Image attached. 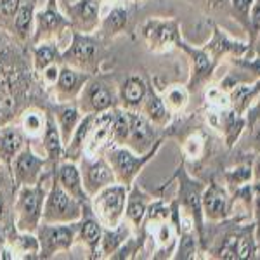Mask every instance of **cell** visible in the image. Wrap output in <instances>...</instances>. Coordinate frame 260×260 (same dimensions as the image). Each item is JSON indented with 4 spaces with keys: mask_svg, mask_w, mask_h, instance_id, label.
Listing matches in <instances>:
<instances>
[{
    "mask_svg": "<svg viewBox=\"0 0 260 260\" xmlns=\"http://www.w3.org/2000/svg\"><path fill=\"white\" fill-rule=\"evenodd\" d=\"M212 125L220 130V134L224 136L225 146L231 149L236 146V142L240 141L243 132L246 130V116L240 115L238 111H234L231 106L220 108V110H212Z\"/></svg>",
    "mask_w": 260,
    "mask_h": 260,
    "instance_id": "cell-21",
    "label": "cell"
},
{
    "mask_svg": "<svg viewBox=\"0 0 260 260\" xmlns=\"http://www.w3.org/2000/svg\"><path fill=\"white\" fill-rule=\"evenodd\" d=\"M205 4H208L210 9H220L225 4H229V0H205Z\"/></svg>",
    "mask_w": 260,
    "mask_h": 260,
    "instance_id": "cell-50",
    "label": "cell"
},
{
    "mask_svg": "<svg viewBox=\"0 0 260 260\" xmlns=\"http://www.w3.org/2000/svg\"><path fill=\"white\" fill-rule=\"evenodd\" d=\"M21 4H23V0H0V21H2L4 26H6V23L12 24Z\"/></svg>",
    "mask_w": 260,
    "mask_h": 260,
    "instance_id": "cell-43",
    "label": "cell"
},
{
    "mask_svg": "<svg viewBox=\"0 0 260 260\" xmlns=\"http://www.w3.org/2000/svg\"><path fill=\"white\" fill-rule=\"evenodd\" d=\"M87 205L80 203L77 198L66 192L56 179L50 182L47 196L44 201V212L42 222L47 224H70L78 222L83 215V208Z\"/></svg>",
    "mask_w": 260,
    "mask_h": 260,
    "instance_id": "cell-5",
    "label": "cell"
},
{
    "mask_svg": "<svg viewBox=\"0 0 260 260\" xmlns=\"http://www.w3.org/2000/svg\"><path fill=\"white\" fill-rule=\"evenodd\" d=\"M113 6L101 16V23L98 28V35L104 42L116 39L121 33H125L132 21V4L134 0H115Z\"/></svg>",
    "mask_w": 260,
    "mask_h": 260,
    "instance_id": "cell-17",
    "label": "cell"
},
{
    "mask_svg": "<svg viewBox=\"0 0 260 260\" xmlns=\"http://www.w3.org/2000/svg\"><path fill=\"white\" fill-rule=\"evenodd\" d=\"M104 2H115V0H104Z\"/></svg>",
    "mask_w": 260,
    "mask_h": 260,
    "instance_id": "cell-56",
    "label": "cell"
},
{
    "mask_svg": "<svg viewBox=\"0 0 260 260\" xmlns=\"http://www.w3.org/2000/svg\"><path fill=\"white\" fill-rule=\"evenodd\" d=\"M161 144L163 139H158V142L148 153H142V154L134 153L127 146H110L103 154L108 160V163L111 165L113 172H115L116 182L130 187L136 182V177L141 174V170L158 154Z\"/></svg>",
    "mask_w": 260,
    "mask_h": 260,
    "instance_id": "cell-4",
    "label": "cell"
},
{
    "mask_svg": "<svg viewBox=\"0 0 260 260\" xmlns=\"http://www.w3.org/2000/svg\"><path fill=\"white\" fill-rule=\"evenodd\" d=\"M54 179L61 184V187L66 192H70L73 198H77L83 205H90V198L87 194L85 187H83V180H82V172L78 163L70 161V160H62L57 169L54 170Z\"/></svg>",
    "mask_w": 260,
    "mask_h": 260,
    "instance_id": "cell-23",
    "label": "cell"
},
{
    "mask_svg": "<svg viewBox=\"0 0 260 260\" xmlns=\"http://www.w3.org/2000/svg\"><path fill=\"white\" fill-rule=\"evenodd\" d=\"M0 165H2V161H0Z\"/></svg>",
    "mask_w": 260,
    "mask_h": 260,
    "instance_id": "cell-57",
    "label": "cell"
},
{
    "mask_svg": "<svg viewBox=\"0 0 260 260\" xmlns=\"http://www.w3.org/2000/svg\"><path fill=\"white\" fill-rule=\"evenodd\" d=\"M82 115H99L118 106V90L104 78L92 75L77 99Z\"/></svg>",
    "mask_w": 260,
    "mask_h": 260,
    "instance_id": "cell-9",
    "label": "cell"
},
{
    "mask_svg": "<svg viewBox=\"0 0 260 260\" xmlns=\"http://www.w3.org/2000/svg\"><path fill=\"white\" fill-rule=\"evenodd\" d=\"M130 132L128 110L121 106L113 108V127H111V146H125Z\"/></svg>",
    "mask_w": 260,
    "mask_h": 260,
    "instance_id": "cell-38",
    "label": "cell"
},
{
    "mask_svg": "<svg viewBox=\"0 0 260 260\" xmlns=\"http://www.w3.org/2000/svg\"><path fill=\"white\" fill-rule=\"evenodd\" d=\"M225 94L229 99V106L240 115H245L260 94V78H255L253 82L236 83L229 90H225Z\"/></svg>",
    "mask_w": 260,
    "mask_h": 260,
    "instance_id": "cell-30",
    "label": "cell"
},
{
    "mask_svg": "<svg viewBox=\"0 0 260 260\" xmlns=\"http://www.w3.org/2000/svg\"><path fill=\"white\" fill-rule=\"evenodd\" d=\"M175 47L182 50L187 56V59H189L191 75H189V80H187L186 87L189 89L191 94L192 92H198L201 87L207 85V83L212 80L219 62L213 59L203 47H194V45L187 44L184 39H180Z\"/></svg>",
    "mask_w": 260,
    "mask_h": 260,
    "instance_id": "cell-11",
    "label": "cell"
},
{
    "mask_svg": "<svg viewBox=\"0 0 260 260\" xmlns=\"http://www.w3.org/2000/svg\"><path fill=\"white\" fill-rule=\"evenodd\" d=\"M94 118L95 115H83L78 127L75 128L73 136L68 141V144L64 146V156L62 160H70L78 163L82 160L83 153H85V146H87V137L90 134V128L94 125Z\"/></svg>",
    "mask_w": 260,
    "mask_h": 260,
    "instance_id": "cell-34",
    "label": "cell"
},
{
    "mask_svg": "<svg viewBox=\"0 0 260 260\" xmlns=\"http://www.w3.org/2000/svg\"><path fill=\"white\" fill-rule=\"evenodd\" d=\"M104 0H73L59 4L62 14L70 19L73 31L95 33L103 16Z\"/></svg>",
    "mask_w": 260,
    "mask_h": 260,
    "instance_id": "cell-12",
    "label": "cell"
},
{
    "mask_svg": "<svg viewBox=\"0 0 260 260\" xmlns=\"http://www.w3.org/2000/svg\"><path fill=\"white\" fill-rule=\"evenodd\" d=\"M251 56H260V31H258V35L255 37L253 44H251Z\"/></svg>",
    "mask_w": 260,
    "mask_h": 260,
    "instance_id": "cell-51",
    "label": "cell"
},
{
    "mask_svg": "<svg viewBox=\"0 0 260 260\" xmlns=\"http://www.w3.org/2000/svg\"><path fill=\"white\" fill-rule=\"evenodd\" d=\"M35 14L37 0H23L11 24V33L21 44H26L28 40L31 42L33 31H35Z\"/></svg>",
    "mask_w": 260,
    "mask_h": 260,
    "instance_id": "cell-29",
    "label": "cell"
},
{
    "mask_svg": "<svg viewBox=\"0 0 260 260\" xmlns=\"http://www.w3.org/2000/svg\"><path fill=\"white\" fill-rule=\"evenodd\" d=\"M203 49L215 59L220 62L224 57H245L251 56V44L250 42H240L236 39H231L219 24L212 23V39L203 45Z\"/></svg>",
    "mask_w": 260,
    "mask_h": 260,
    "instance_id": "cell-19",
    "label": "cell"
},
{
    "mask_svg": "<svg viewBox=\"0 0 260 260\" xmlns=\"http://www.w3.org/2000/svg\"><path fill=\"white\" fill-rule=\"evenodd\" d=\"M141 35L153 52H165L182 39L180 24L175 18H149L141 26Z\"/></svg>",
    "mask_w": 260,
    "mask_h": 260,
    "instance_id": "cell-10",
    "label": "cell"
},
{
    "mask_svg": "<svg viewBox=\"0 0 260 260\" xmlns=\"http://www.w3.org/2000/svg\"><path fill=\"white\" fill-rule=\"evenodd\" d=\"M139 113H142L156 128H167L172 123V116H174L169 108H167L161 94L156 89H153V87L148 89V94H146L144 101H142Z\"/></svg>",
    "mask_w": 260,
    "mask_h": 260,
    "instance_id": "cell-28",
    "label": "cell"
},
{
    "mask_svg": "<svg viewBox=\"0 0 260 260\" xmlns=\"http://www.w3.org/2000/svg\"><path fill=\"white\" fill-rule=\"evenodd\" d=\"M103 236V224L94 215L90 205L83 208V215L78 220V236L77 241L83 243L89 250V258H99V245Z\"/></svg>",
    "mask_w": 260,
    "mask_h": 260,
    "instance_id": "cell-24",
    "label": "cell"
},
{
    "mask_svg": "<svg viewBox=\"0 0 260 260\" xmlns=\"http://www.w3.org/2000/svg\"><path fill=\"white\" fill-rule=\"evenodd\" d=\"M258 31H260V0H253V6H251L250 11V30H248L250 44H253Z\"/></svg>",
    "mask_w": 260,
    "mask_h": 260,
    "instance_id": "cell-45",
    "label": "cell"
},
{
    "mask_svg": "<svg viewBox=\"0 0 260 260\" xmlns=\"http://www.w3.org/2000/svg\"><path fill=\"white\" fill-rule=\"evenodd\" d=\"M182 153L186 158L198 160L205 153V137L201 132H192L182 142Z\"/></svg>",
    "mask_w": 260,
    "mask_h": 260,
    "instance_id": "cell-41",
    "label": "cell"
},
{
    "mask_svg": "<svg viewBox=\"0 0 260 260\" xmlns=\"http://www.w3.org/2000/svg\"><path fill=\"white\" fill-rule=\"evenodd\" d=\"M246 116V128L251 127L253 123H257V121H260V94L258 98L255 99V103L250 106V110L245 113Z\"/></svg>",
    "mask_w": 260,
    "mask_h": 260,
    "instance_id": "cell-48",
    "label": "cell"
},
{
    "mask_svg": "<svg viewBox=\"0 0 260 260\" xmlns=\"http://www.w3.org/2000/svg\"><path fill=\"white\" fill-rule=\"evenodd\" d=\"M62 47L57 42H44V44H37L33 47V73L39 75L42 73L47 66L54 64V62H62L61 61Z\"/></svg>",
    "mask_w": 260,
    "mask_h": 260,
    "instance_id": "cell-37",
    "label": "cell"
},
{
    "mask_svg": "<svg viewBox=\"0 0 260 260\" xmlns=\"http://www.w3.org/2000/svg\"><path fill=\"white\" fill-rule=\"evenodd\" d=\"M45 2H49V4H59L57 0H45Z\"/></svg>",
    "mask_w": 260,
    "mask_h": 260,
    "instance_id": "cell-53",
    "label": "cell"
},
{
    "mask_svg": "<svg viewBox=\"0 0 260 260\" xmlns=\"http://www.w3.org/2000/svg\"><path fill=\"white\" fill-rule=\"evenodd\" d=\"M229 6L236 21L248 31L250 30V11H251V6H253V0H229Z\"/></svg>",
    "mask_w": 260,
    "mask_h": 260,
    "instance_id": "cell-42",
    "label": "cell"
},
{
    "mask_svg": "<svg viewBox=\"0 0 260 260\" xmlns=\"http://www.w3.org/2000/svg\"><path fill=\"white\" fill-rule=\"evenodd\" d=\"M26 139L28 137L24 136L21 127H0V161L6 167H11L16 154L26 146Z\"/></svg>",
    "mask_w": 260,
    "mask_h": 260,
    "instance_id": "cell-31",
    "label": "cell"
},
{
    "mask_svg": "<svg viewBox=\"0 0 260 260\" xmlns=\"http://www.w3.org/2000/svg\"><path fill=\"white\" fill-rule=\"evenodd\" d=\"M251 167H253V182H260V154H257Z\"/></svg>",
    "mask_w": 260,
    "mask_h": 260,
    "instance_id": "cell-49",
    "label": "cell"
},
{
    "mask_svg": "<svg viewBox=\"0 0 260 260\" xmlns=\"http://www.w3.org/2000/svg\"><path fill=\"white\" fill-rule=\"evenodd\" d=\"M47 125V113L37 106H28L26 110L21 111L19 127L24 132L28 139H39L42 137Z\"/></svg>",
    "mask_w": 260,
    "mask_h": 260,
    "instance_id": "cell-36",
    "label": "cell"
},
{
    "mask_svg": "<svg viewBox=\"0 0 260 260\" xmlns=\"http://www.w3.org/2000/svg\"><path fill=\"white\" fill-rule=\"evenodd\" d=\"M224 180L229 191L253 182V167H251V163H241L233 169H228L224 172Z\"/></svg>",
    "mask_w": 260,
    "mask_h": 260,
    "instance_id": "cell-40",
    "label": "cell"
},
{
    "mask_svg": "<svg viewBox=\"0 0 260 260\" xmlns=\"http://www.w3.org/2000/svg\"><path fill=\"white\" fill-rule=\"evenodd\" d=\"M127 196L128 187L120 182H113L90 196V208L103 228H116L125 219Z\"/></svg>",
    "mask_w": 260,
    "mask_h": 260,
    "instance_id": "cell-6",
    "label": "cell"
},
{
    "mask_svg": "<svg viewBox=\"0 0 260 260\" xmlns=\"http://www.w3.org/2000/svg\"><path fill=\"white\" fill-rule=\"evenodd\" d=\"M248 128H250V137H248L250 149L253 151L255 154H260V121L253 123Z\"/></svg>",
    "mask_w": 260,
    "mask_h": 260,
    "instance_id": "cell-47",
    "label": "cell"
},
{
    "mask_svg": "<svg viewBox=\"0 0 260 260\" xmlns=\"http://www.w3.org/2000/svg\"><path fill=\"white\" fill-rule=\"evenodd\" d=\"M136 233L127 220H121L116 228H103L99 245V258H110L116 250Z\"/></svg>",
    "mask_w": 260,
    "mask_h": 260,
    "instance_id": "cell-32",
    "label": "cell"
},
{
    "mask_svg": "<svg viewBox=\"0 0 260 260\" xmlns=\"http://www.w3.org/2000/svg\"><path fill=\"white\" fill-rule=\"evenodd\" d=\"M59 4H62V2H73V0H57Z\"/></svg>",
    "mask_w": 260,
    "mask_h": 260,
    "instance_id": "cell-54",
    "label": "cell"
},
{
    "mask_svg": "<svg viewBox=\"0 0 260 260\" xmlns=\"http://www.w3.org/2000/svg\"><path fill=\"white\" fill-rule=\"evenodd\" d=\"M253 224H255V236L260 241V182H253Z\"/></svg>",
    "mask_w": 260,
    "mask_h": 260,
    "instance_id": "cell-46",
    "label": "cell"
},
{
    "mask_svg": "<svg viewBox=\"0 0 260 260\" xmlns=\"http://www.w3.org/2000/svg\"><path fill=\"white\" fill-rule=\"evenodd\" d=\"M7 243L14 253V258H39L40 243L37 233H24L12 228L7 234Z\"/></svg>",
    "mask_w": 260,
    "mask_h": 260,
    "instance_id": "cell-33",
    "label": "cell"
},
{
    "mask_svg": "<svg viewBox=\"0 0 260 260\" xmlns=\"http://www.w3.org/2000/svg\"><path fill=\"white\" fill-rule=\"evenodd\" d=\"M49 167L45 156H40L33 151L30 146H24L16 154V158L11 163V174L16 186H33L45 175V169Z\"/></svg>",
    "mask_w": 260,
    "mask_h": 260,
    "instance_id": "cell-14",
    "label": "cell"
},
{
    "mask_svg": "<svg viewBox=\"0 0 260 260\" xmlns=\"http://www.w3.org/2000/svg\"><path fill=\"white\" fill-rule=\"evenodd\" d=\"M78 167H80L83 187H85L89 198L94 196L95 192H99L101 189H104L106 186L116 182L115 172H113L111 165L104 158V154H99V156H82V160L78 161Z\"/></svg>",
    "mask_w": 260,
    "mask_h": 260,
    "instance_id": "cell-15",
    "label": "cell"
},
{
    "mask_svg": "<svg viewBox=\"0 0 260 260\" xmlns=\"http://www.w3.org/2000/svg\"><path fill=\"white\" fill-rule=\"evenodd\" d=\"M163 101H165L167 108L170 110L172 115H177V113H182L189 104V98H191V92L187 89L186 85H170L167 87V90L161 94Z\"/></svg>",
    "mask_w": 260,
    "mask_h": 260,
    "instance_id": "cell-39",
    "label": "cell"
},
{
    "mask_svg": "<svg viewBox=\"0 0 260 260\" xmlns=\"http://www.w3.org/2000/svg\"><path fill=\"white\" fill-rule=\"evenodd\" d=\"M177 180V203L186 215L191 217L194 229L200 236L201 248L207 251V234H205V215H203V191L205 184L201 180L191 177L189 172L186 170L184 161L175 170L174 177Z\"/></svg>",
    "mask_w": 260,
    "mask_h": 260,
    "instance_id": "cell-2",
    "label": "cell"
},
{
    "mask_svg": "<svg viewBox=\"0 0 260 260\" xmlns=\"http://www.w3.org/2000/svg\"><path fill=\"white\" fill-rule=\"evenodd\" d=\"M4 217H6V198H4L2 191H0V224H2Z\"/></svg>",
    "mask_w": 260,
    "mask_h": 260,
    "instance_id": "cell-52",
    "label": "cell"
},
{
    "mask_svg": "<svg viewBox=\"0 0 260 260\" xmlns=\"http://www.w3.org/2000/svg\"><path fill=\"white\" fill-rule=\"evenodd\" d=\"M73 31L70 19L62 14L59 4L45 2V7L37 11L35 14V31L31 37V44H44V42H57L62 49V39Z\"/></svg>",
    "mask_w": 260,
    "mask_h": 260,
    "instance_id": "cell-7",
    "label": "cell"
},
{
    "mask_svg": "<svg viewBox=\"0 0 260 260\" xmlns=\"http://www.w3.org/2000/svg\"><path fill=\"white\" fill-rule=\"evenodd\" d=\"M61 64L62 62H54V64L47 66L42 73H39L40 77V82L44 85L45 90H50L54 87V83L57 82V77H59V70H61Z\"/></svg>",
    "mask_w": 260,
    "mask_h": 260,
    "instance_id": "cell-44",
    "label": "cell"
},
{
    "mask_svg": "<svg viewBox=\"0 0 260 260\" xmlns=\"http://www.w3.org/2000/svg\"><path fill=\"white\" fill-rule=\"evenodd\" d=\"M153 201L149 192H146L139 184L134 182L128 187L127 205H125V220L134 228V231H139L144 222L146 212H148L149 203Z\"/></svg>",
    "mask_w": 260,
    "mask_h": 260,
    "instance_id": "cell-25",
    "label": "cell"
},
{
    "mask_svg": "<svg viewBox=\"0 0 260 260\" xmlns=\"http://www.w3.org/2000/svg\"><path fill=\"white\" fill-rule=\"evenodd\" d=\"M205 222H222L233 215V200L225 186L212 180L203 191Z\"/></svg>",
    "mask_w": 260,
    "mask_h": 260,
    "instance_id": "cell-18",
    "label": "cell"
},
{
    "mask_svg": "<svg viewBox=\"0 0 260 260\" xmlns=\"http://www.w3.org/2000/svg\"><path fill=\"white\" fill-rule=\"evenodd\" d=\"M42 148H44L45 160L52 167L54 172L57 169V165L62 161V156H64V142H62L56 118L50 113H47V125H45V130L42 134Z\"/></svg>",
    "mask_w": 260,
    "mask_h": 260,
    "instance_id": "cell-26",
    "label": "cell"
},
{
    "mask_svg": "<svg viewBox=\"0 0 260 260\" xmlns=\"http://www.w3.org/2000/svg\"><path fill=\"white\" fill-rule=\"evenodd\" d=\"M50 182H47V174L33 186L18 187L14 201V228L24 233H37L42 224L44 201L47 196Z\"/></svg>",
    "mask_w": 260,
    "mask_h": 260,
    "instance_id": "cell-3",
    "label": "cell"
},
{
    "mask_svg": "<svg viewBox=\"0 0 260 260\" xmlns=\"http://www.w3.org/2000/svg\"><path fill=\"white\" fill-rule=\"evenodd\" d=\"M149 85L139 75H130L118 89V106L130 111H139L141 104L148 94Z\"/></svg>",
    "mask_w": 260,
    "mask_h": 260,
    "instance_id": "cell-27",
    "label": "cell"
},
{
    "mask_svg": "<svg viewBox=\"0 0 260 260\" xmlns=\"http://www.w3.org/2000/svg\"><path fill=\"white\" fill-rule=\"evenodd\" d=\"M212 257L224 260H243V258H257L258 240L250 229H240L234 233L225 234L212 250Z\"/></svg>",
    "mask_w": 260,
    "mask_h": 260,
    "instance_id": "cell-13",
    "label": "cell"
},
{
    "mask_svg": "<svg viewBox=\"0 0 260 260\" xmlns=\"http://www.w3.org/2000/svg\"><path fill=\"white\" fill-rule=\"evenodd\" d=\"M78 236V222L70 224H47L42 222L37 229V238L40 243L39 258L49 260L54 258L57 253L70 251L77 243Z\"/></svg>",
    "mask_w": 260,
    "mask_h": 260,
    "instance_id": "cell-8",
    "label": "cell"
},
{
    "mask_svg": "<svg viewBox=\"0 0 260 260\" xmlns=\"http://www.w3.org/2000/svg\"><path fill=\"white\" fill-rule=\"evenodd\" d=\"M90 77L92 75L73 68V66L61 64L57 82L54 83V87L49 90L50 95H52V99H54V103L56 104L77 103L83 85L89 82Z\"/></svg>",
    "mask_w": 260,
    "mask_h": 260,
    "instance_id": "cell-16",
    "label": "cell"
},
{
    "mask_svg": "<svg viewBox=\"0 0 260 260\" xmlns=\"http://www.w3.org/2000/svg\"><path fill=\"white\" fill-rule=\"evenodd\" d=\"M82 116L83 115H82V111L78 110L77 103L56 104V108H54V118H56V123H57V127H59L64 146L68 144V141L71 139L75 128L80 123Z\"/></svg>",
    "mask_w": 260,
    "mask_h": 260,
    "instance_id": "cell-35",
    "label": "cell"
},
{
    "mask_svg": "<svg viewBox=\"0 0 260 260\" xmlns=\"http://www.w3.org/2000/svg\"><path fill=\"white\" fill-rule=\"evenodd\" d=\"M111 127H113V110L95 115L94 125L87 137V146L83 156H99L111 146Z\"/></svg>",
    "mask_w": 260,
    "mask_h": 260,
    "instance_id": "cell-22",
    "label": "cell"
},
{
    "mask_svg": "<svg viewBox=\"0 0 260 260\" xmlns=\"http://www.w3.org/2000/svg\"><path fill=\"white\" fill-rule=\"evenodd\" d=\"M106 42L95 33L71 31L70 42L61 54L62 64L85 71L89 75H98L101 66L106 61Z\"/></svg>",
    "mask_w": 260,
    "mask_h": 260,
    "instance_id": "cell-1",
    "label": "cell"
},
{
    "mask_svg": "<svg viewBox=\"0 0 260 260\" xmlns=\"http://www.w3.org/2000/svg\"><path fill=\"white\" fill-rule=\"evenodd\" d=\"M128 115H130V132L125 146L137 154L148 153L158 142V128L139 111L128 110Z\"/></svg>",
    "mask_w": 260,
    "mask_h": 260,
    "instance_id": "cell-20",
    "label": "cell"
},
{
    "mask_svg": "<svg viewBox=\"0 0 260 260\" xmlns=\"http://www.w3.org/2000/svg\"><path fill=\"white\" fill-rule=\"evenodd\" d=\"M134 2H136V4H139V2H142V0H134Z\"/></svg>",
    "mask_w": 260,
    "mask_h": 260,
    "instance_id": "cell-55",
    "label": "cell"
}]
</instances>
